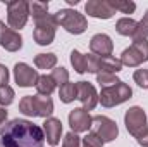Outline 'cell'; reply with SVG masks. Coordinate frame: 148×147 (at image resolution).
Here are the masks:
<instances>
[{"mask_svg": "<svg viewBox=\"0 0 148 147\" xmlns=\"http://www.w3.org/2000/svg\"><path fill=\"white\" fill-rule=\"evenodd\" d=\"M77 2H79V0H67V3H69V5H76Z\"/></svg>", "mask_w": 148, "mask_h": 147, "instance_id": "cell-35", "label": "cell"}, {"mask_svg": "<svg viewBox=\"0 0 148 147\" xmlns=\"http://www.w3.org/2000/svg\"><path fill=\"white\" fill-rule=\"evenodd\" d=\"M124 125L127 128V132L134 137V139H140L143 133L148 132V123H147V114L145 111L138 106L134 107H129L124 114Z\"/></svg>", "mask_w": 148, "mask_h": 147, "instance_id": "cell-8", "label": "cell"}, {"mask_svg": "<svg viewBox=\"0 0 148 147\" xmlns=\"http://www.w3.org/2000/svg\"><path fill=\"white\" fill-rule=\"evenodd\" d=\"M35 23H36L35 31H33L35 42L38 45H50L55 38V28L59 26L57 19H55V14H48V16L38 19Z\"/></svg>", "mask_w": 148, "mask_h": 147, "instance_id": "cell-9", "label": "cell"}, {"mask_svg": "<svg viewBox=\"0 0 148 147\" xmlns=\"http://www.w3.org/2000/svg\"><path fill=\"white\" fill-rule=\"evenodd\" d=\"M136 28H138V23L134 19H131V17H121L115 23V30L122 37H134Z\"/></svg>", "mask_w": 148, "mask_h": 147, "instance_id": "cell-18", "label": "cell"}, {"mask_svg": "<svg viewBox=\"0 0 148 147\" xmlns=\"http://www.w3.org/2000/svg\"><path fill=\"white\" fill-rule=\"evenodd\" d=\"M121 80L115 76V74L110 73H100L97 74V83L102 87V88H107V87H112V85H117Z\"/></svg>", "mask_w": 148, "mask_h": 147, "instance_id": "cell-28", "label": "cell"}, {"mask_svg": "<svg viewBox=\"0 0 148 147\" xmlns=\"http://www.w3.org/2000/svg\"><path fill=\"white\" fill-rule=\"evenodd\" d=\"M134 83H138V87L148 88V69H136L133 74Z\"/></svg>", "mask_w": 148, "mask_h": 147, "instance_id": "cell-30", "label": "cell"}, {"mask_svg": "<svg viewBox=\"0 0 148 147\" xmlns=\"http://www.w3.org/2000/svg\"><path fill=\"white\" fill-rule=\"evenodd\" d=\"M90 49H91V54L95 55H100V57H105V55H112V50H114V43L109 35L105 33H98L90 40Z\"/></svg>", "mask_w": 148, "mask_h": 147, "instance_id": "cell-16", "label": "cell"}, {"mask_svg": "<svg viewBox=\"0 0 148 147\" xmlns=\"http://www.w3.org/2000/svg\"><path fill=\"white\" fill-rule=\"evenodd\" d=\"M84 10L88 16L97 17V19H110L115 14L109 0H88L84 5Z\"/></svg>", "mask_w": 148, "mask_h": 147, "instance_id": "cell-15", "label": "cell"}, {"mask_svg": "<svg viewBox=\"0 0 148 147\" xmlns=\"http://www.w3.org/2000/svg\"><path fill=\"white\" fill-rule=\"evenodd\" d=\"M91 128H93V132L103 140V144L115 140L117 135H119L117 123H115L114 119H110V118H107V116H100V114H98V116H93Z\"/></svg>", "mask_w": 148, "mask_h": 147, "instance_id": "cell-10", "label": "cell"}, {"mask_svg": "<svg viewBox=\"0 0 148 147\" xmlns=\"http://www.w3.org/2000/svg\"><path fill=\"white\" fill-rule=\"evenodd\" d=\"M55 19H57V24L62 26L71 35H81L88 28L86 17L73 9H60L59 12H55Z\"/></svg>", "mask_w": 148, "mask_h": 147, "instance_id": "cell-3", "label": "cell"}, {"mask_svg": "<svg viewBox=\"0 0 148 147\" xmlns=\"http://www.w3.org/2000/svg\"><path fill=\"white\" fill-rule=\"evenodd\" d=\"M52 78H53V81H55V85H59V87H62V85H66L67 81H69V71L66 69V68H55V69H52V74H50Z\"/></svg>", "mask_w": 148, "mask_h": 147, "instance_id": "cell-26", "label": "cell"}, {"mask_svg": "<svg viewBox=\"0 0 148 147\" xmlns=\"http://www.w3.org/2000/svg\"><path fill=\"white\" fill-rule=\"evenodd\" d=\"M91 121L93 118L90 116V112L83 107H77L73 109L69 112V126L74 133H83V132H88L91 128Z\"/></svg>", "mask_w": 148, "mask_h": 147, "instance_id": "cell-14", "label": "cell"}, {"mask_svg": "<svg viewBox=\"0 0 148 147\" xmlns=\"http://www.w3.org/2000/svg\"><path fill=\"white\" fill-rule=\"evenodd\" d=\"M7 83H9V69H7V66L0 64V87L7 85Z\"/></svg>", "mask_w": 148, "mask_h": 147, "instance_id": "cell-32", "label": "cell"}, {"mask_svg": "<svg viewBox=\"0 0 148 147\" xmlns=\"http://www.w3.org/2000/svg\"><path fill=\"white\" fill-rule=\"evenodd\" d=\"M38 78H40L38 71L28 66L26 62H17L14 66V80L19 87H33L36 85Z\"/></svg>", "mask_w": 148, "mask_h": 147, "instance_id": "cell-13", "label": "cell"}, {"mask_svg": "<svg viewBox=\"0 0 148 147\" xmlns=\"http://www.w3.org/2000/svg\"><path fill=\"white\" fill-rule=\"evenodd\" d=\"M59 97H60V101H62L64 104H69V102L76 101V99H77V85L67 81L66 85H62V87L59 88Z\"/></svg>", "mask_w": 148, "mask_h": 147, "instance_id": "cell-20", "label": "cell"}, {"mask_svg": "<svg viewBox=\"0 0 148 147\" xmlns=\"http://www.w3.org/2000/svg\"><path fill=\"white\" fill-rule=\"evenodd\" d=\"M131 95H133L131 87L124 81H119L117 85L102 88V94L98 95V101L102 102L103 107H115V106L124 104L126 101H129Z\"/></svg>", "mask_w": 148, "mask_h": 147, "instance_id": "cell-4", "label": "cell"}, {"mask_svg": "<svg viewBox=\"0 0 148 147\" xmlns=\"http://www.w3.org/2000/svg\"><path fill=\"white\" fill-rule=\"evenodd\" d=\"M29 16H33L35 21L48 16V3L47 2H29Z\"/></svg>", "mask_w": 148, "mask_h": 147, "instance_id": "cell-22", "label": "cell"}, {"mask_svg": "<svg viewBox=\"0 0 148 147\" xmlns=\"http://www.w3.org/2000/svg\"><path fill=\"white\" fill-rule=\"evenodd\" d=\"M62 147H81V140H79L77 133H74V132H69V133L64 137Z\"/></svg>", "mask_w": 148, "mask_h": 147, "instance_id": "cell-31", "label": "cell"}, {"mask_svg": "<svg viewBox=\"0 0 148 147\" xmlns=\"http://www.w3.org/2000/svg\"><path fill=\"white\" fill-rule=\"evenodd\" d=\"M57 64V55L48 52V54H38L35 57V66L38 69H53Z\"/></svg>", "mask_w": 148, "mask_h": 147, "instance_id": "cell-21", "label": "cell"}, {"mask_svg": "<svg viewBox=\"0 0 148 147\" xmlns=\"http://www.w3.org/2000/svg\"><path fill=\"white\" fill-rule=\"evenodd\" d=\"M43 133L50 146H57L60 142V135H62V121L57 118H52V116L47 118L43 123Z\"/></svg>", "mask_w": 148, "mask_h": 147, "instance_id": "cell-17", "label": "cell"}, {"mask_svg": "<svg viewBox=\"0 0 148 147\" xmlns=\"http://www.w3.org/2000/svg\"><path fill=\"white\" fill-rule=\"evenodd\" d=\"M147 38H148V10L145 12L143 19L138 23V28H136V33H134L133 40H147Z\"/></svg>", "mask_w": 148, "mask_h": 147, "instance_id": "cell-27", "label": "cell"}, {"mask_svg": "<svg viewBox=\"0 0 148 147\" xmlns=\"http://www.w3.org/2000/svg\"><path fill=\"white\" fill-rule=\"evenodd\" d=\"M19 111L33 118H50L53 112V101L45 95H24L19 102Z\"/></svg>", "mask_w": 148, "mask_h": 147, "instance_id": "cell-2", "label": "cell"}, {"mask_svg": "<svg viewBox=\"0 0 148 147\" xmlns=\"http://www.w3.org/2000/svg\"><path fill=\"white\" fill-rule=\"evenodd\" d=\"M0 45L9 52H17L23 47V37L16 30L5 26V23L0 21Z\"/></svg>", "mask_w": 148, "mask_h": 147, "instance_id": "cell-12", "label": "cell"}, {"mask_svg": "<svg viewBox=\"0 0 148 147\" xmlns=\"http://www.w3.org/2000/svg\"><path fill=\"white\" fill-rule=\"evenodd\" d=\"M114 10H121L122 14H133L136 10V3L129 0H109Z\"/></svg>", "mask_w": 148, "mask_h": 147, "instance_id": "cell-24", "label": "cell"}, {"mask_svg": "<svg viewBox=\"0 0 148 147\" xmlns=\"http://www.w3.org/2000/svg\"><path fill=\"white\" fill-rule=\"evenodd\" d=\"M77 101L83 104V109L93 111L98 104V94L95 87L88 81H77Z\"/></svg>", "mask_w": 148, "mask_h": 147, "instance_id": "cell-11", "label": "cell"}, {"mask_svg": "<svg viewBox=\"0 0 148 147\" xmlns=\"http://www.w3.org/2000/svg\"><path fill=\"white\" fill-rule=\"evenodd\" d=\"M43 128H40L29 119L19 118L7 123L0 139V147H43Z\"/></svg>", "mask_w": 148, "mask_h": 147, "instance_id": "cell-1", "label": "cell"}, {"mask_svg": "<svg viewBox=\"0 0 148 147\" xmlns=\"http://www.w3.org/2000/svg\"><path fill=\"white\" fill-rule=\"evenodd\" d=\"M122 69V62L121 59L114 57V55H95V54H86V71L88 73H110L117 74Z\"/></svg>", "mask_w": 148, "mask_h": 147, "instance_id": "cell-5", "label": "cell"}, {"mask_svg": "<svg viewBox=\"0 0 148 147\" xmlns=\"http://www.w3.org/2000/svg\"><path fill=\"white\" fill-rule=\"evenodd\" d=\"M14 97H16V94H14V88L10 85H2L0 87V106L2 107L10 106Z\"/></svg>", "mask_w": 148, "mask_h": 147, "instance_id": "cell-25", "label": "cell"}, {"mask_svg": "<svg viewBox=\"0 0 148 147\" xmlns=\"http://www.w3.org/2000/svg\"><path fill=\"white\" fill-rule=\"evenodd\" d=\"M29 17V2L14 0L7 2V23L12 30H21L26 26Z\"/></svg>", "mask_w": 148, "mask_h": 147, "instance_id": "cell-7", "label": "cell"}, {"mask_svg": "<svg viewBox=\"0 0 148 147\" xmlns=\"http://www.w3.org/2000/svg\"><path fill=\"white\" fill-rule=\"evenodd\" d=\"M136 142H138L140 146H143V147H148V132L147 133H143L140 139H136Z\"/></svg>", "mask_w": 148, "mask_h": 147, "instance_id": "cell-34", "label": "cell"}, {"mask_svg": "<svg viewBox=\"0 0 148 147\" xmlns=\"http://www.w3.org/2000/svg\"><path fill=\"white\" fill-rule=\"evenodd\" d=\"M148 61V40H133V45L121 54L122 66L138 68Z\"/></svg>", "mask_w": 148, "mask_h": 147, "instance_id": "cell-6", "label": "cell"}, {"mask_svg": "<svg viewBox=\"0 0 148 147\" xmlns=\"http://www.w3.org/2000/svg\"><path fill=\"white\" fill-rule=\"evenodd\" d=\"M5 126H7V111L5 107H0V135L3 133Z\"/></svg>", "mask_w": 148, "mask_h": 147, "instance_id": "cell-33", "label": "cell"}, {"mask_svg": "<svg viewBox=\"0 0 148 147\" xmlns=\"http://www.w3.org/2000/svg\"><path fill=\"white\" fill-rule=\"evenodd\" d=\"M83 147H103V140L95 132H88L83 137Z\"/></svg>", "mask_w": 148, "mask_h": 147, "instance_id": "cell-29", "label": "cell"}, {"mask_svg": "<svg viewBox=\"0 0 148 147\" xmlns=\"http://www.w3.org/2000/svg\"><path fill=\"white\" fill-rule=\"evenodd\" d=\"M36 90L40 95H45V97H50L52 95V92L55 90V81H53V78L50 76V74H41L40 78H38L36 81Z\"/></svg>", "mask_w": 148, "mask_h": 147, "instance_id": "cell-19", "label": "cell"}, {"mask_svg": "<svg viewBox=\"0 0 148 147\" xmlns=\"http://www.w3.org/2000/svg\"><path fill=\"white\" fill-rule=\"evenodd\" d=\"M71 64L74 66L76 73H79V74L86 73V55L81 54L79 50H73L71 52Z\"/></svg>", "mask_w": 148, "mask_h": 147, "instance_id": "cell-23", "label": "cell"}]
</instances>
